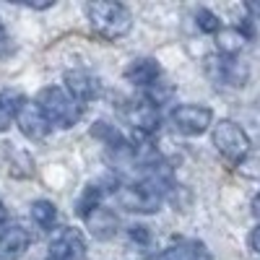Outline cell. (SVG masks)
<instances>
[{"mask_svg": "<svg viewBox=\"0 0 260 260\" xmlns=\"http://www.w3.org/2000/svg\"><path fill=\"white\" fill-rule=\"evenodd\" d=\"M86 16H89L91 29L107 39V42H117L122 39L130 26H133V16H130L127 6L115 3V0H96V3H86Z\"/></svg>", "mask_w": 260, "mask_h": 260, "instance_id": "obj_1", "label": "cell"}, {"mask_svg": "<svg viewBox=\"0 0 260 260\" xmlns=\"http://www.w3.org/2000/svg\"><path fill=\"white\" fill-rule=\"evenodd\" d=\"M34 104L39 107V112L47 117V122L52 127H73L81 115H83V104H78L65 89L60 86H45L39 89L34 96Z\"/></svg>", "mask_w": 260, "mask_h": 260, "instance_id": "obj_2", "label": "cell"}, {"mask_svg": "<svg viewBox=\"0 0 260 260\" xmlns=\"http://www.w3.org/2000/svg\"><path fill=\"white\" fill-rule=\"evenodd\" d=\"M122 117L136 130V138H148V136H154L156 127L161 125V107L148 94H138V96L125 102Z\"/></svg>", "mask_w": 260, "mask_h": 260, "instance_id": "obj_3", "label": "cell"}, {"mask_svg": "<svg viewBox=\"0 0 260 260\" xmlns=\"http://www.w3.org/2000/svg\"><path fill=\"white\" fill-rule=\"evenodd\" d=\"M213 146L216 151L232 164H240L250 154V138L247 133L232 120H221L213 125Z\"/></svg>", "mask_w": 260, "mask_h": 260, "instance_id": "obj_4", "label": "cell"}, {"mask_svg": "<svg viewBox=\"0 0 260 260\" xmlns=\"http://www.w3.org/2000/svg\"><path fill=\"white\" fill-rule=\"evenodd\" d=\"M172 120V127L182 136H201L211 127L213 122V112L211 107H203V104H180L172 110L169 115Z\"/></svg>", "mask_w": 260, "mask_h": 260, "instance_id": "obj_5", "label": "cell"}, {"mask_svg": "<svg viewBox=\"0 0 260 260\" xmlns=\"http://www.w3.org/2000/svg\"><path fill=\"white\" fill-rule=\"evenodd\" d=\"M86 257V237L76 226H62L50 240L47 260H83Z\"/></svg>", "mask_w": 260, "mask_h": 260, "instance_id": "obj_6", "label": "cell"}, {"mask_svg": "<svg viewBox=\"0 0 260 260\" xmlns=\"http://www.w3.org/2000/svg\"><path fill=\"white\" fill-rule=\"evenodd\" d=\"M62 83H65V91H68L78 104H89L94 102L99 94H102V81L86 68H73L62 76Z\"/></svg>", "mask_w": 260, "mask_h": 260, "instance_id": "obj_7", "label": "cell"}, {"mask_svg": "<svg viewBox=\"0 0 260 260\" xmlns=\"http://www.w3.org/2000/svg\"><path fill=\"white\" fill-rule=\"evenodd\" d=\"M206 68L213 81L226 83V86H242L247 81V65H242L237 57H224V55L208 57Z\"/></svg>", "mask_w": 260, "mask_h": 260, "instance_id": "obj_8", "label": "cell"}, {"mask_svg": "<svg viewBox=\"0 0 260 260\" xmlns=\"http://www.w3.org/2000/svg\"><path fill=\"white\" fill-rule=\"evenodd\" d=\"M16 122H18V130H21V133H24L26 138H31V141L47 138L50 130H52V125L47 122L45 115L39 112V107H37L34 102H24V104H21Z\"/></svg>", "mask_w": 260, "mask_h": 260, "instance_id": "obj_9", "label": "cell"}, {"mask_svg": "<svg viewBox=\"0 0 260 260\" xmlns=\"http://www.w3.org/2000/svg\"><path fill=\"white\" fill-rule=\"evenodd\" d=\"M125 78L133 83V86H138V89H154V86L159 83V78H161V65H159V60L156 57H138V60H133L125 68Z\"/></svg>", "mask_w": 260, "mask_h": 260, "instance_id": "obj_10", "label": "cell"}, {"mask_svg": "<svg viewBox=\"0 0 260 260\" xmlns=\"http://www.w3.org/2000/svg\"><path fill=\"white\" fill-rule=\"evenodd\" d=\"M31 245V232L21 224L8 226L0 234V260H18Z\"/></svg>", "mask_w": 260, "mask_h": 260, "instance_id": "obj_11", "label": "cell"}, {"mask_svg": "<svg viewBox=\"0 0 260 260\" xmlns=\"http://www.w3.org/2000/svg\"><path fill=\"white\" fill-rule=\"evenodd\" d=\"M83 221H86V226H89V232L96 237V240H112V237L117 234V229H120L117 216L110 208H104V206L91 211Z\"/></svg>", "mask_w": 260, "mask_h": 260, "instance_id": "obj_12", "label": "cell"}, {"mask_svg": "<svg viewBox=\"0 0 260 260\" xmlns=\"http://www.w3.org/2000/svg\"><path fill=\"white\" fill-rule=\"evenodd\" d=\"M247 31H242L240 26H229V29H219L216 31V47H219V55L224 57H237V52H240L245 47L247 42Z\"/></svg>", "mask_w": 260, "mask_h": 260, "instance_id": "obj_13", "label": "cell"}, {"mask_svg": "<svg viewBox=\"0 0 260 260\" xmlns=\"http://www.w3.org/2000/svg\"><path fill=\"white\" fill-rule=\"evenodd\" d=\"M26 102V96L16 91V89H6V91H0V133L3 130H8L16 117H18V110H21V104Z\"/></svg>", "mask_w": 260, "mask_h": 260, "instance_id": "obj_14", "label": "cell"}, {"mask_svg": "<svg viewBox=\"0 0 260 260\" xmlns=\"http://www.w3.org/2000/svg\"><path fill=\"white\" fill-rule=\"evenodd\" d=\"M154 260H211V255L198 242H177V245L161 250Z\"/></svg>", "mask_w": 260, "mask_h": 260, "instance_id": "obj_15", "label": "cell"}, {"mask_svg": "<svg viewBox=\"0 0 260 260\" xmlns=\"http://www.w3.org/2000/svg\"><path fill=\"white\" fill-rule=\"evenodd\" d=\"M31 221L42 229V232H52L55 224H57V208L52 201H45L39 198L31 203Z\"/></svg>", "mask_w": 260, "mask_h": 260, "instance_id": "obj_16", "label": "cell"}, {"mask_svg": "<svg viewBox=\"0 0 260 260\" xmlns=\"http://www.w3.org/2000/svg\"><path fill=\"white\" fill-rule=\"evenodd\" d=\"M195 18H198V26H201V31H206V34H216V31L221 29V21H219V16L211 13L208 8H201L198 13H195Z\"/></svg>", "mask_w": 260, "mask_h": 260, "instance_id": "obj_17", "label": "cell"}, {"mask_svg": "<svg viewBox=\"0 0 260 260\" xmlns=\"http://www.w3.org/2000/svg\"><path fill=\"white\" fill-rule=\"evenodd\" d=\"M250 247L260 255V226H255V229H252V234H250Z\"/></svg>", "mask_w": 260, "mask_h": 260, "instance_id": "obj_18", "label": "cell"}, {"mask_svg": "<svg viewBox=\"0 0 260 260\" xmlns=\"http://www.w3.org/2000/svg\"><path fill=\"white\" fill-rule=\"evenodd\" d=\"M8 52V34L3 29V24H0V55H6Z\"/></svg>", "mask_w": 260, "mask_h": 260, "instance_id": "obj_19", "label": "cell"}, {"mask_svg": "<svg viewBox=\"0 0 260 260\" xmlns=\"http://www.w3.org/2000/svg\"><path fill=\"white\" fill-rule=\"evenodd\" d=\"M6 219H8V213H6V206L0 203V234L6 232Z\"/></svg>", "mask_w": 260, "mask_h": 260, "instance_id": "obj_20", "label": "cell"}, {"mask_svg": "<svg viewBox=\"0 0 260 260\" xmlns=\"http://www.w3.org/2000/svg\"><path fill=\"white\" fill-rule=\"evenodd\" d=\"M252 216H255V219H260V192L252 198Z\"/></svg>", "mask_w": 260, "mask_h": 260, "instance_id": "obj_21", "label": "cell"}, {"mask_svg": "<svg viewBox=\"0 0 260 260\" xmlns=\"http://www.w3.org/2000/svg\"><path fill=\"white\" fill-rule=\"evenodd\" d=\"M245 8H247V11H250L252 16H260V3H247Z\"/></svg>", "mask_w": 260, "mask_h": 260, "instance_id": "obj_22", "label": "cell"}]
</instances>
